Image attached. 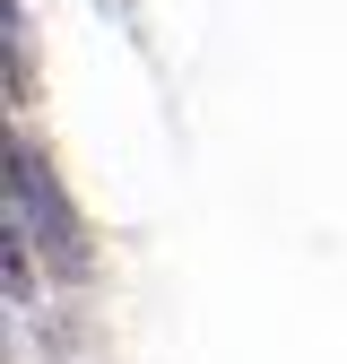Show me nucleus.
Instances as JSON below:
<instances>
[{"instance_id": "f257e3e1", "label": "nucleus", "mask_w": 347, "mask_h": 364, "mask_svg": "<svg viewBox=\"0 0 347 364\" xmlns=\"http://www.w3.org/2000/svg\"><path fill=\"white\" fill-rule=\"evenodd\" d=\"M9 235L43 243V260H53L61 278H87V225L70 217L53 165H43L35 148H9Z\"/></svg>"}]
</instances>
